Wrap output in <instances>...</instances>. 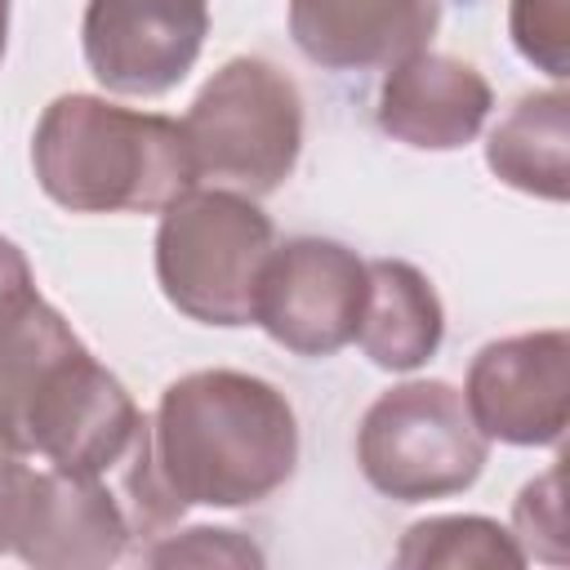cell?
<instances>
[{"label": "cell", "instance_id": "cell-1", "mask_svg": "<svg viewBox=\"0 0 570 570\" xmlns=\"http://www.w3.org/2000/svg\"><path fill=\"white\" fill-rule=\"evenodd\" d=\"M151 445L183 508H254L294 476L298 419L258 374L196 370L160 392Z\"/></svg>", "mask_w": 570, "mask_h": 570}, {"label": "cell", "instance_id": "cell-2", "mask_svg": "<svg viewBox=\"0 0 570 570\" xmlns=\"http://www.w3.org/2000/svg\"><path fill=\"white\" fill-rule=\"evenodd\" d=\"M40 191L71 214H160L200 178L178 120L62 94L31 134Z\"/></svg>", "mask_w": 570, "mask_h": 570}, {"label": "cell", "instance_id": "cell-3", "mask_svg": "<svg viewBox=\"0 0 570 570\" xmlns=\"http://www.w3.org/2000/svg\"><path fill=\"white\" fill-rule=\"evenodd\" d=\"M276 245L272 218L232 187H191L156 227V281L187 321L236 330L254 321L258 272Z\"/></svg>", "mask_w": 570, "mask_h": 570}, {"label": "cell", "instance_id": "cell-4", "mask_svg": "<svg viewBox=\"0 0 570 570\" xmlns=\"http://www.w3.org/2000/svg\"><path fill=\"white\" fill-rule=\"evenodd\" d=\"M196 178L245 196H272L303 151L298 85L267 58L223 62L183 116Z\"/></svg>", "mask_w": 570, "mask_h": 570}, {"label": "cell", "instance_id": "cell-5", "mask_svg": "<svg viewBox=\"0 0 570 570\" xmlns=\"http://www.w3.org/2000/svg\"><path fill=\"white\" fill-rule=\"evenodd\" d=\"M485 459L490 441L472 423L463 392L445 379L387 387L356 428V463L365 481L396 503L463 494Z\"/></svg>", "mask_w": 570, "mask_h": 570}, {"label": "cell", "instance_id": "cell-6", "mask_svg": "<svg viewBox=\"0 0 570 570\" xmlns=\"http://www.w3.org/2000/svg\"><path fill=\"white\" fill-rule=\"evenodd\" d=\"M147 428L151 419L134 405L125 383L98 365L85 343H76L45 370L27 401L22 454H36L58 472L111 481Z\"/></svg>", "mask_w": 570, "mask_h": 570}, {"label": "cell", "instance_id": "cell-7", "mask_svg": "<svg viewBox=\"0 0 570 570\" xmlns=\"http://www.w3.org/2000/svg\"><path fill=\"white\" fill-rule=\"evenodd\" d=\"M365 258L325 236H294L272 245L258 289L254 325L294 356H334L356 343L365 312Z\"/></svg>", "mask_w": 570, "mask_h": 570}, {"label": "cell", "instance_id": "cell-8", "mask_svg": "<svg viewBox=\"0 0 570 570\" xmlns=\"http://www.w3.org/2000/svg\"><path fill=\"white\" fill-rule=\"evenodd\" d=\"M209 36V0H89L80 45L94 80L120 98H160L187 80Z\"/></svg>", "mask_w": 570, "mask_h": 570}, {"label": "cell", "instance_id": "cell-9", "mask_svg": "<svg viewBox=\"0 0 570 570\" xmlns=\"http://www.w3.org/2000/svg\"><path fill=\"white\" fill-rule=\"evenodd\" d=\"M463 405L485 441L557 445L570 423V334L534 330L485 343L468 365Z\"/></svg>", "mask_w": 570, "mask_h": 570}, {"label": "cell", "instance_id": "cell-10", "mask_svg": "<svg viewBox=\"0 0 570 570\" xmlns=\"http://www.w3.org/2000/svg\"><path fill=\"white\" fill-rule=\"evenodd\" d=\"M134 530L129 517L102 476L76 472H27L13 552L40 570H102L125 557Z\"/></svg>", "mask_w": 570, "mask_h": 570}, {"label": "cell", "instance_id": "cell-11", "mask_svg": "<svg viewBox=\"0 0 570 570\" xmlns=\"http://www.w3.org/2000/svg\"><path fill=\"white\" fill-rule=\"evenodd\" d=\"M494 107L490 80L450 53L419 49L387 67L379 85V129L419 151L468 147Z\"/></svg>", "mask_w": 570, "mask_h": 570}, {"label": "cell", "instance_id": "cell-12", "mask_svg": "<svg viewBox=\"0 0 570 570\" xmlns=\"http://www.w3.org/2000/svg\"><path fill=\"white\" fill-rule=\"evenodd\" d=\"M441 0H289V36L316 67L365 71L428 49Z\"/></svg>", "mask_w": 570, "mask_h": 570}, {"label": "cell", "instance_id": "cell-13", "mask_svg": "<svg viewBox=\"0 0 570 570\" xmlns=\"http://www.w3.org/2000/svg\"><path fill=\"white\" fill-rule=\"evenodd\" d=\"M370 289L356 343L361 352L392 374H410L428 365L445 338V307L432 289V281L401 258H370L365 263Z\"/></svg>", "mask_w": 570, "mask_h": 570}, {"label": "cell", "instance_id": "cell-14", "mask_svg": "<svg viewBox=\"0 0 570 570\" xmlns=\"http://www.w3.org/2000/svg\"><path fill=\"white\" fill-rule=\"evenodd\" d=\"M566 147H570V94L552 85L517 98V107L490 129L485 165L499 183L561 205L570 196Z\"/></svg>", "mask_w": 570, "mask_h": 570}, {"label": "cell", "instance_id": "cell-15", "mask_svg": "<svg viewBox=\"0 0 570 570\" xmlns=\"http://www.w3.org/2000/svg\"><path fill=\"white\" fill-rule=\"evenodd\" d=\"M396 566L405 570H521L525 552L517 548L512 530H503L490 517H428L414 521L396 543Z\"/></svg>", "mask_w": 570, "mask_h": 570}, {"label": "cell", "instance_id": "cell-16", "mask_svg": "<svg viewBox=\"0 0 570 570\" xmlns=\"http://www.w3.org/2000/svg\"><path fill=\"white\" fill-rule=\"evenodd\" d=\"M512 539L525 552V561L566 566V503H561V459L521 485L512 503Z\"/></svg>", "mask_w": 570, "mask_h": 570}, {"label": "cell", "instance_id": "cell-17", "mask_svg": "<svg viewBox=\"0 0 570 570\" xmlns=\"http://www.w3.org/2000/svg\"><path fill=\"white\" fill-rule=\"evenodd\" d=\"M508 31L525 62H534L552 80H566V71H570V0H512Z\"/></svg>", "mask_w": 570, "mask_h": 570}, {"label": "cell", "instance_id": "cell-18", "mask_svg": "<svg viewBox=\"0 0 570 570\" xmlns=\"http://www.w3.org/2000/svg\"><path fill=\"white\" fill-rule=\"evenodd\" d=\"M142 557L147 566H263V552L240 530H218V525L160 534V543L147 548Z\"/></svg>", "mask_w": 570, "mask_h": 570}, {"label": "cell", "instance_id": "cell-19", "mask_svg": "<svg viewBox=\"0 0 570 570\" xmlns=\"http://www.w3.org/2000/svg\"><path fill=\"white\" fill-rule=\"evenodd\" d=\"M36 303H40V289H36V276H31L27 254L9 236H0V330H9Z\"/></svg>", "mask_w": 570, "mask_h": 570}, {"label": "cell", "instance_id": "cell-20", "mask_svg": "<svg viewBox=\"0 0 570 570\" xmlns=\"http://www.w3.org/2000/svg\"><path fill=\"white\" fill-rule=\"evenodd\" d=\"M27 459L0 445V552L13 548V525H18V508H22V490H27Z\"/></svg>", "mask_w": 570, "mask_h": 570}, {"label": "cell", "instance_id": "cell-21", "mask_svg": "<svg viewBox=\"0 0 570 570\" xmlns=\"http://www.w3.org/2000/svg\"><path fill=\"white\" fill-rule=\"evenodd\" d=\"M4 40H9V0H0V58H4Z\"/></svg>", "mask_w": 570, "mask_h": 570}]
</instances>
